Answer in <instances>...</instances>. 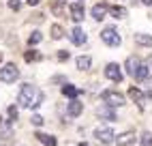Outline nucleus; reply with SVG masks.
Segmentation results:
<instances>
[{
    "label": "nucleus",
    "instance_id": "6e6552de",
    "mask_svg": "<svg viewBox=\"0 0 152 146\" xmlns=\"http://www.w3.org/2000/svg\"><path fill=\"white\" fill-rule=\"evenodd\" d=\"M129 97L133 99V101L137 103V105H139L141 110H144V103H146V95H144V92H141L139 88H135V86H131V88H129Z\"/></svg>",
    "mask_w": 152,
    "mask_h": 146
},
{
    "label": "nucleus",
    "instance_id": "4be33fe9",
    "mask_svg": "<svg viewBox=\"0 0 152 146\" xmlns=\"http://www.w3.org/2000/svg\"><path fill=\"white\" fill-rule=\"evenodd\" d=\"M41 39H43L41 32H32V35L28 37V43H30V45H37V43H41Z\"/></svg>",
    "mask_w": 152,
    "mask_h": 146
},
{
    "label": "nucleus",
    "instance_id": "f8f14e48",
    "mask_svg": "<svg viewBox=\"0 0 152 146\" xmlns=\"http://www.w3.org/2000/svg\"><path fill=\"white\" fill-rule=\"evenodd\" d=\"M52 11L58 17H64L66 15V0H56V2L52 4Z\"/></svg>",
    "mask_w": 152,
    "mask_h": 146
},
{
    "label": "nucleus",
    "instance_id": "473e14b6",
    "mask_svg": "<svg viewBox=\"0 0 152 146\" xmlns=\"http://www.w3.org/2000/svg\"><path fill=\"white\" fill-rule=\"evenodd\" d=\"M141 2H144V4H152V0H141Z\"/></svg>",
    "mask_w": 152,
    "mask_h": 146
},
{
    "label": "nucleus",
    "instance_id": "ddd939ff",
    "mask_svg": "<svg viewBox=\"0 0 152 146\" xmlns=\"http://www.w3.org/2000/svg\"><path fill=\"white\" fill-rule=\"evenodd\" d=\"M96 114H99L101 118H105V120H118V118H116V112L111 110L109 105H103V108H99V110H96Z\"/></svg>",
    "mask_w": 152,
    "mask_h": 146
},
{
    "label": "nucleus",
    "instance_id": "5701e85b",
    "mask_svg": "<svg viewBox=\"0 0 152 146\" xmlns=\"http://www.w3.org/2000/svg\"><path fill=\"white\" fill-rule=\"evenodd\" d=\"M0 133H2V138L7 140V138H11V127H9V125H0Z\"/></svg>",
    "mask_w": 152,
    "mask_h": 146
},
{
    "label": "nucleus",
    "instance_id": "a878e982",
    "mask_svg": "<svg viewBox=\"0 0 152 146\" xmlns=\"http://www.w3.org/2000/svg\"><path fill=\"white\" fill-rule=\"evenodd\" d=\"M19 7H22L19 0H9V9H11V11H19Z\"/></svg>",
    "mask_w": 152,
    "mask_h": 146
},
{
    "label": "nucleus",
    "instance_id": "2f4dec72",
    "mask_svg": "<svg viewBox=\"0 0 152 146\" xmlns=\"http://www.w3.org/2000/svg\"><path fill=\"white\" fill-rule=\"evenodd\" d=\"M146 65H148V69H152V54H150V58H148V62H146Z\"/></svg>",
    "mask_w": 152,
    "mask_h": 146
},
{
    "label": "nucleus",
    "instance_id": "423d86ee",
    "mask_svg": "<svg viewBox=\"0 0 152 146\" xmlns=\"http://www.w3.org/2000/svg\"><path fill=\"white\" fill-rule=\"evenodd\" d=\"M105 75H107L111 82H116V84L122 82V71H120V67L116 65V62H109V65L105 67Z\"/></svg>",
    "mask_w": 152,
    "mask_h": 146
},
{
    "label": "nucleus",
    "instance_id": "c85d7f7f",
    "mask_svg": "<svg viewBox=\"0 0 152 146\" xmlns=\"http://www.w3.org/2000/svg\"><path fill=\"white\" fill-rule=\"evenodd\" d=\"M58 60H69V52L60 49V52H58Z\"/></svg>",
    "mask_w": 152,
    "mask_h": 146
},
{
    "label": "nucleus",
    "instance_id": "20e7f679",
    "mask_svg": "<svg viewBox=\"0 0 152 146\" xmlns=\"http://www.w3.org/2000/svg\"><path fill=\"white\" fill-rule=\"evenodd\" d=\"M101 99H103L109 108H120V105H124V97L120 95L118 90H103V95H101Z\"/></svg>",
    "mask_w": 152,
    "mask_h": 146
},
{
    "label": "nucleus",
    "instance_id": "7c9ffc66",
    "mask_svg": "<svg viewBox=\"0 0 152 146\" xmlns=\"http://www.w3.org/2000/svg\"><path fill=\"white\" fill-rule=\"evenodd\" d=\"M26 2H28V4H30V7H37V4H39V2H41V0H26Z\"/></svg>",
    "mask_w": 152,
    "mask_h": 146
},
{
    "label": "nucleus",
    "instance_id": "aec40b11",
    "mask_svg": "<svg viewBox=\"0 0 152 146\" xmlns=\"http://www.w3.org/2000/svg\"><path fill=\"white\" fill-rule=\"evenodd\" d=\"M90 62H92V60H90V56H79V58H77V69H79V71H88V69H90Z\"/></svg>",
    "mask_w": 152,
    "mask_h": 146
},
{
    "label": "nucleus",
    "instance_id": "dca6fc26",
    "mask_svg": "<svg viewBox=\"0 0 152 146\" xmlns=\"http://www.w3.org/2000/svg\"><path fill=\"white\" fill-rule=\"evenodd\" d=\"M135 142V133L133 131H126L122 135H118V146H129V144H133Z\"/></svg>",
    "mask_w": 152,
    "mask_h": 146
},
{
    "label": "nucleus",
    "instance_id": "72a5a7b5",
    "mask_svg": "<svg viewBox=\"0 0 152 146\" xmlns=\"http://www.w3.org/2000/svg\"><path fill=\"white\" fill-rule=\"evenodd\" d=\"M79 146H88V144H86V142H82V144H79Z\"/></svg>",
    "mask_w": 152,
    "mask_h": 146
},
{
    "label": "nucleus",
    "instance_id": "7ed1b4c3",
    "mask_svg": "<svg viewBox=\"0 0 152 146\" xmlns=\"http://www.w3.org/2000/svg\"><path fill=\"white\" fill-rule=\"evenodd\" d=\"M17 77H19V69L15 67V62H7V65H2V69H0V82L11 84V82H15Z\"/></svg>",
    "mask_w": 152,
    "mask_h": 146
},
{
    "label": "nucleus",
    "instance_id": "bb28decb",
    "mask_svg": "<svg viewBox=\"0 0 152 146\" xmlns=\"http://www.w3.org/2000/svg\"><path fill=\"white\" fill-rule=\"evenodd\" d=\"M32 125H37V127L43 125V116H41V114H34V116H32Z\"/></svg>",
    "mask_w": 152,
    "mask_h": 146
},
{
    "label": "nucleus",
    "instance_id": "39448f33",
    "mask_svg": "<svg viewBox=\"0 0 152 146\" xmlns=\"http://www.w3.org/2000/svg\"><path fill=\"white\" fill-rule=\"evenodd\" d=\"M101 39H103V43H107L109 47H118L120 43H122V39H120L116 28H105L103 32H101Z\"/></svg>",
    "mask_w": 152,
    "mask_h": 146
},
{
    "label": "nucleus",
    "instance_id": "c756f323",
    "mask_svg": "<svg viewBox=\"0 0 152 146\" xmlns=\"http://www.w3.org/2000/svg\"><path fill=\"white\" fill-rule=\"evenodd\" d=\"M144 84H146V86H148V90L152 92V77H146V80H144Z\"/></svg>",
    "mask_w": 152,
    "mask_h": 146
},
{
    "label": "nucleus",
    "instance_id": "cd10ccee",
    "mask_svg": "<svg viewBox=\"0 0 152 146\" xmlns=\"http://www.w3.org/2000/svg\"><path fill=\"white\" fill-rule=\"evenodd\" d=\"M9 116H11V120H15V118L19 116V112H17V108H15V105L9 108Z\"/></svg>",
    "mask_w": 152,
    "mask_h": 146
},
{
    "label": "nucleus",
    "instance_id": "9b49d317",
    "mask_svg": "<svg viewBox=\"0 0 152 146\" xmlns=\"http://www.w3.org/2000/svg\"><path fill=\"white\" fill-rule=\"evenodd\" d=\"M69 13H71V17H73V22H82V19H84V7H82V2L71 4L69 7Z\"/></svg>",
    "mask_w": 152,
    "mask_h": 146
},
{
    "label": "nucleus",
    "instance_id": "b1692460",
    "mask_svg": "<svg viewBox=\"0 0 152 146\" xmlns=\"http://www.w3.org/2000/svg\"><path fill=\"white\" fill-rule=\"evenodd\" d=\"M141 146H152V133H144L141 135Z\"/></svg>",
    "mask_w": 152,
    "mask_h": 146
},
{
    "label": "nucleus",
    "instance_id": "4468645a",
    "mask_svg": "<svg viewBox=\"0 0 152 146\" xmlns=\"http://www.w3.org/2000/svg\"><path fill=\"white\" fill-rule=\"evenodd\" d=\"M34 135H37V140L41 142V144H45V146H56L58 144V140L54 138V135H47V133H41V131L34 133Z\"/></svg>",
    "mask_w": 152,
    "mask_h": 146
},
{
    "label": "nucleus",
    "instance_id": "f03ea898",
    "mask_svg": "<svg viewBox=\"0 0 152 146\" xmlns=\"http://www.w3.org/2000/svg\"><path fill=\"white\" fill-rule=\"evenodd\" d=\"M126 73L131 77H135V80H141L144 82L146 77H148V73H150V69H148V65H144L137 56H129L126 58Z\"/></svg>",
    "mask_w": 152,
    "mask_h": 146
},
{
    "label": "nucleus",
    "instance_id": "9d476101",
    "mask_svg": "<svg viewBox=\"0 0 152 146\" xmlns=\"http://www.w3.org/2000/svg\"><path fill=\"white\" fill-rule=\"evenodd\" d=\"M69 37H71V41H73L75 45H84L86 43V32H84L82 28H77V26L69 32Z\"/></svg>",
    "mask_w": 152,
    "mask_h": 146
},
{
    "label": "nucleus",
    "instance_id": "f3484780",
    "mask_svg": "<svg viewBox=\"0 0 152 146\" xmlns=\"http://www.w3.org/2000/svg\"><path fill=\"white\" fill-rule=\"evenodd\" d=\"M79 92H82V90H77L73 84H64V86H62V95H64V97H69V99H77Z\"/></svg>",
    "mask_w": 152,
    "mask_h": 146
},
{
    "label": "nucleus",
    "instance_id": "412c9836",
    "mask_svg": "<svg viewBox=\"0 0 152 146\" xmlns=\"http://www.w3.org/2000/svg\"><path fill=\"white\" fill-rule=\"evenodd\" d=\"M62 37H64V30H62V26L54 24V26H52V39H62Z\"/></svg>",
    "mask_w": 152,
    "mask_h": 146
},
{
    "label": "nucleus",
    "instance_id": "393cba45",
    "mask_svg": "<svg viewBox=\"0 0 152 146\" xmlns=\"http://www.w3.org/2000/svg\"><path fill=\"white\" fill-rule=\"evenodd\" d=\"M24 58L30 62V60H39L41 56H39V52H26V56H24Z\"/></svg>",
    "mask_w": 152,
    "mask_h": 146
},
{
    "label": "nucleus",
    "instance_id": "f704fd0d",
    "mask_svg": "<svg viewBox=\"0 0 152 146\" xmlns=\"http://www.w3.org/2000/svg\"><path fill=\"white\" fill-rule=\"evenodd\" d=\"M0 62H2V54H0Z\"/></svg>",
    "mask_w": 152,
    "mask_h": 146
},
{
    "label": "nucleus",
    "instance_id": "a211bd4d",
    "mask_svg": "<svg viewBox=\"0 0 152 146\" xmlns=\"http://www.w3.org/2000/svg\"><path fill=\"white\" fill-rule=\"evenodd\" d=\"M107 13V4H94L92 7V17L94 19H103Z\"/></svg>",
    "mask_w": 152,
    "mask_h": 146
},
{
    "label": "nucleus",
    "instance_id": "0eeeda50",
    "mask_svg": "<svg viewBox=\"0 0 152 146\" xmlns=\"http://www.w3.org/2000/svg\"><path fill=\"white\" fill-rule=\"evenodd\" d=\"M94 135H96V140L99 142H103V144H111L114 142V131H111L109 127H99L96 131H94Z\"/></svg>",
    "mask_w": 152,
    "mask_h": 146
},
{
    "label": "nucleus",
    "instance_id": "1a4fd4ad",
    "mask_svg": "<svg viewBox=\"0 0 152 146\" xmlns=\"http://www.w3.org/2000/svg\"><path fill=\"white\" fill-rule=\"evenodd\" d=\"M82 112H84V103L82 101H77V99H71L69 101V116L71 118H77Z\"/></svg>",
    "mask_w": 152,
    "mask_h": 146
},
{
    "label": "nucleus",
    "instance_id": "6ab92c4d",
    "mask_svg": "<svg viewBox=\"0 0 152 146\" xmlns=\"http://www.w3.org/2000/svg\"><path fill=\"white\" fill-rule=\"evenodd\" d=\"M109 13H111V17L122 19V17H126V9H124V7H118V4H114V7L109 9Z\"/></svg>",
    "mask_w": 152,
    "mask_h": 146
},
{
    "label": "nucleus",
    "instance_id": "f257e3e1",
    "mask_svg": "<svg viewBox=\"0 0 152 146\" xmlns=\"http://www.w3.org/2000/svg\"><path fill=\"white\" fill-rule=\"evenodd\" d=\"M17 101H19L22 108H39L41 101H43V92L39 90L34 84H24L22 90H19Z\"/></svg>",
    "mask_w": 152,
    "mask_h": 146
},
{
    "label": "nucleus",
    "instance_id": "2eb2a0df",
    "mask_svg": "<svg viewBox=\"0 0 152 146\" xmlns=\"http://www.w3.org/2000/svg\"><path fill=\"white\" fill-rule=\"evenodd\" d=\"M135 43L137 45H144V47H152V37L146 32H137L135 35Z\"/></svg>",
    "mask_w": 152,
    "mask_h": 146
}]
</instances>
